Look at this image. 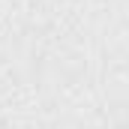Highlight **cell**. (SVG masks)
Masks as SVG:
<instances>
[]
</instances>
